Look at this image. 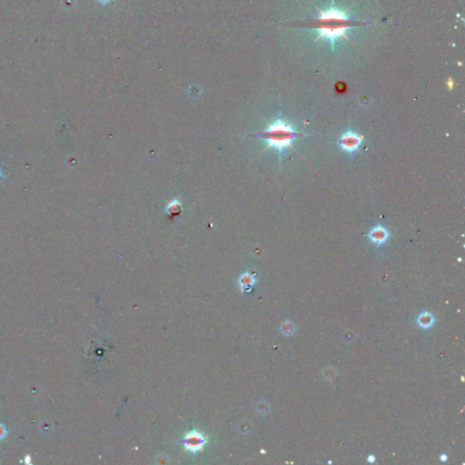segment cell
<instances>
[{"label": "cell", "instance_id": "7a4b0ae2", "mask_svg": "<svg viewBox=\"0 0 465 465\" xmlns=\"http://www.w3.org/2000/svg\"><path fill=\"white\" fill-rule=\"evenodd\" d=\"M353 24H347V23H327V24H316L314 25V28L316 29L319 31V35L316 41L322 37H326L331 39L332 43L333 44L334 40L338 37L344 36L347 40L350 41V38L346 35V32L347 29L352 28Z\"/></svg>", "mask_w": 465, "mask_h": 465}, {"label": "cell", "instance_id": "5b68a950", "mask_svg": "<svg viewBox=\"0 0 465 465\" xmlns=\"http://www.w3.org/2000/svg\"><path fill=\"white\" fill-rule=\"evenodd\" d=\"M205 443H206V439L204 438V435L196 431H193L188 434H186V436L183 440L184 448L188 451H194V452L202 451Z\"/></svg>", "mask_w": 465, "mask_h": 465}, {"label": "cell", "instance_id": "2e32d148", "mask_svg": "<svg viewBox=\"0 0 465 465\" xmlns=\"http://www.w3.org/2000/svg\"><path fill=\"white\" fill-rule=\"evenodd\" d=\"M1 176H2V174H1V171H0V179H1Z\"/></svg>", "mask_w": 465, "mask_h": 465}, {"label": "cell", "instance_id": "7c38bea8", "mask_svg": "<svg viewBox=\"0 0 465 465\" xmlns=\"http://www.w3.org/2000/svg\"><path fill=\"white\" fill-rule=\"evenodd\" d=\"M335 375H336V371L332 368H328L324 372V378L327 379V380L333 379L335 377Z\"/></svg>", "mask_w": 465, "mask_h": 465}, {"label": "cell", "instance_id": "9a60e30c", "mask_svg": "<svg viewBox=\"0 0 465 465\" xmlns=\"http://www.w3.org/2000/svg\"><path fill=\"white\" fill-rule=\"evenodd\" d=\"M441 460H442V461H446V460H447L446 455H442V456H441Z\"/></svg>", "mask_w": 465, "mask_h": 465}, {"label": "cell", "instance_id": "52a82bcc", "mask_svg": "<svg viewBox=\"0 0 465 465\" xmlns=\"http://www.w3.org/2000/svg\"><path fill=\"white\" fill-rule=\"evenodd\" d=\"M255 282H256V277L253 274L245 273L244 275L240 276L239 285L241 286V289L243 291L249 292Z\"/></svg>", "mask_w": 465, "mask_h": 465}, {"label": "cell", "instance_id": "3957f363", "mask_svg": "<svg viewBox=\"0 0 465 465\" xmlns=\"http://www.w3.org/2000/svg\"><path fill=\"white\" fill-rule=\"evenodd\" d=\"M316 9L319 11V17L316 20H312L311 22H308V23H312L313 25H316V24H327V23H338V24H341V23H347V24H353V25H357L358 23H365L364 21H358V20H353V19H351L350 17H348L346 16V11L344 10H340V9H337L336 7H331L329 10L327 11H322L321 9H319V7H316Z\"/></svg>", "mask_w": 465, "mask_h": 465}, {"label": "cell", "instance_id": "ba28073f", "mask_svg": "<svg viewBox=\"0 0 465 465\" xmlns=\"http://www.w3.org/2000/svg\"><path fill=\"white\" fill-rule=\"evenodd\" d=\"M435 322L434 316L429 312H423L417 318V324L423 329H428L432 327Z\"/></svg>", "mask_w": 465, "mask_h": 465}, {"label": "cell", "instance_id": "9c48e42d", "mask_svg": "<svg viewBox=\"0 0 465 465\" xmlns=\"http://www.w3.org/2000/svg\"><path fill=\"white\" fill-rule=\"evenodd\" d=\"M166 212L168 213V215L170 216H178L181 211H182V205L180 204V202L176 201V200H174L170 203L167 206H166Z\"/></svg>", "mask_w": 465, "mask_h": 465}, {"label": "cell", "instance_id": "5bb4252c", "mask_svg": "<svg viewBox=\"0 0 465 465\" xmlns=\"http://www.w3.org/2000/svg\"><path fill=\"white\" fill-rule=\"evenodd\" d=\"M368 461H369L370 463H374V461H375V458H374V456L371 455V456L368 457Z\"/></svg>", "mask_w": 465, "mask_h": 465}, {"label": "cell", "instance_id": "8992f818", "mask_svg": "<svg viewBox=\"0 0 465 465\" xmlns=\"http://www.w3.org/2000/svg\"><path fill=\"white\" fill-rule=\"evenodd\" d=\"M369 239L377 247L385 244L389 238V232L385 227L377 226L374 227L368 234Z\"/></svg>", "mask_w": 465, "mask_h": 465}, {"label": "cell", "instance_id": "8fae6325", "mask_svg": "<svg viewBox=\"0 0 465 465\" xmlns=\"http://www.w3.org/2000/svg\"><path fill=\"white\" fill-rule=\"evenodd\" d=\"M257 412L260 413L261 415H267L268 413L270 412V405L269 403L266 402H260L258 404H257Z\"/></svg>", "mask_w": 465, "mask_h": 465}, {"label": "cell", "instance_id": "277c9868", "mask_svg": "<svg viewBox=\"0 0 465 465\" xmlns=\"http://www.w3.org/2000/svg\"><path fill=\"white\" fill-rule=\"evenodd\" d=\"M364 140V136L352 131H347L338 140L339 146L344 151L352 154L359 150L360 145Z\"/></svg>", "mask_w": 465, "mask_h": 465}, {"label": "cell", "instance_id": "4fadbf2b", "mask_svg": "<svg viewBox=\"0 0 465 465\" xmlns=\"http://www.w3.org/2000/svg\"><path fill=\"white\" fill-rule=\"evenodd\" d=\"M355 338V334L351 331H347L343 333V339L346 343H351Z\"/></svg>", "mask_w": 465, "mask_h": 465}, {"label": "cell", "instance_id": "6da1fadb", "mask_svg": "<svg viewBox=\"0 0 465 465\" xmlns=\"http://www.w3.org/2000/svg\"><path fill=\"white\" fill-rule=\"evenodd\" d=\"M294 122L286 124L281 118H277L273 124L267 122V129L261 133L255 134L256 136L263 138L267 142V146L266 147L262 153L266 151L268 148H274L278 150L280 155H282L284 154L285 149L290 148L299 154V152L293 147L292 143L294 141V139H296L297 137L302 135H307V134L296 132L293 128Z\"/></svg>", "mask_w": 465, "mask_h": 465}, {"label": "cell", "instance_id": "30bf717a", "mask_svg": "<svg viewBox=\"0 0 465 465\" xmlns=\"http://www.w3.org/2000/svg\"><path fill=\"white\" fill-rule=\"evenodd\" d=\"M280 330L282 332V333L283 335L290 336V335H293L294 332H296V326H295V324H293L292 322L286 321V322H284L283 324H282L281 327H280Z\"/></svg>", "mask_w": 465, "mask_h": 465}]
</instances>
